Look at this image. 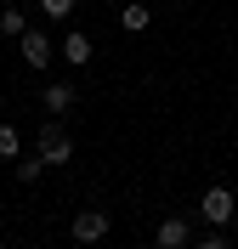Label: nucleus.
<instances>
[{"label":"nucleus","mask_w":238,"mask_h":249,"mask_svg":"<svg viewBox=\"0 0 238 249\" xmlns=\"http://www.w3.org/2000/svg\"><path fill=\"white\" fill-rule=\"evenodd\" d=\"M46 108H51V119H63V113L74 108V85H63V79L46 85Z\"/></svg>","instance_id":"obj_7"},{"label":"nucleus","mask_w":238,"mask_h":249,"mask_svg":"<svg viewBox=\"0 0 238 249\" xmlns=\"http://www.w3.org/2000/svg\"><path fill=\"white\" fill-rule=\"evenodd\" d=\"M12 164H17V181H40V176H46V159H40V153H29V159L17 153Z\"/></svg>","instance_id":"obj_8"},{"label":"nucleus","mask_w":238,"mask_h":249,"mask_svg":"<svg viewBox=\"0 0 238 249\" xmlns=\"http://www.w3.org/2000/svg\"><path fill=\"white\" fill-rule=\"evenodd\" d=\"M40 12L46 17H74V0H40Z\"/></svg>","instance_id":"obj_12"},{"label":"nucleus","mask_w":238,"mask_h":249,"mask_svg":"<svg viewBox=\"0 0 238 249\" xmlns=\"http://www.w3.org/2000/svg\"><path fill=\"white\" fill-rule=\"evenodd\" d=\"M102 238H108V215H102V210H79L74 215V244H102Z\"/></svg>","instance_id":"obj_3"},{"label":"nucleus","mask_w":238,"mask_h":249,"mask_svg":"<svg viewBox=\"0 0 238 249\" xmlns=\"http://www.w3.org/2000/svg\"><path fill=\"white\" fill-rule=\"evenodd\" d=\"M23 153V142H17V130L12 124H0V159H17Z\"/></svg>","instance_id":"obj_10"},{"label":"nucleus","mask_w":238,"mask_h":249,"mask_svg":"<svg viewBox=\"0 0 238 249\" xmlns=\"http://www.w3.org/2000/svg\"><path fill=\"white\" fill-rule=\"evenodd\" d=\"M23 62H29V68H46L51 62V40L40 29H23Z\"/></svg>","instance_id":"obj_4"},{"label":"nucleus","mask_w":238,"mask_h":249,"mask_svg":"<svg viewBox=\"0 0 238 249\" xmlns=\"http://www.w3.org/2000/svg\"><path fill=\"white\" fill-rule=\"evenodd\" d=\"M147 17H153V12H147L142 0H130L125 12H119V23H125V29H130V34H142V29H147Z\"/></svg>","instance_id":"obj_9"},{"label":"nucleus","mask_w":238,"mask_h":249,"mask_svg":"<svg viewBox=\"0 0 238 249\" xmlns=\"http://www.w3.org/2000/svg\"><path fill=\"white\" fill-rule=\"evenodd\" d=\"M40 159H46V164H68V159H74V136L63 130V119L40 124Z\"/></svg>","instance_id":"obj_1"},{"label":"nucleus","mask_w":238,"mask_h":249,"mask_svg":"<svg viewBox=\"0 0 238 249\" xmlns=\"http://www.w3.org/2000/svg\"><path fill=\"white\" fill-rule=\"evenodd\" d=\"M199 215H204L210 227H233V221H238V204H233L227 187H210L204 198H199Z\"/></svg>","instance_id":"obj_2"},{"label":"nucleus","mask_w":238,"mask_h":249,"mask_svg":"<svg viewBox=\"0 0 238 249\" xmlns=\"http://www.w3.org/2000/svg\"><path fill=\"white\" fill-rule=\"evenodd\" d=\"M187 244H193V232H187V221H182V215L159 221V249H187Z\"/></svg>","instance_id":"obj_5"},{"label":"nucleus","mask_w":238,"mask_h":249,"mask_svg":"<svg viewBox=\"0 0 238 249\" xmlns=\"http://www.w3.org/2000/svg\"><path fill=\"white\" fill-rule=\"evenodd\" d=\"M0 29H6V34H17V40H23V29H29V23H23V12H0Z\"/></svg>","instance_id":"obj_11"},{"label":"nucleus","mask_w":238,"mask_h":249,"mask_svg":"<svg viewBox=\"0 0 238 249\" xmlns=\"http://www.w3.org/2000/svg\"><path fill=\"white\" fill-rule=\"evenodd\" d=\"M91 249H96V244H91Z\"/></svg>","instance_id":"obj_14"},{"label":"nucleus","mask_w":238,"mask_h":249,"mask_svg":"<svg viewBox=\"0 0 238 249\" xmlns=\"http://www.w3.org/2000/svg\"><path fill=\"white\" fill-rule=\"evenodd\" d=\"M193 249H233L227 238H216V227H210V238H193Z\"/></svg>","instance_id":"obj_13"},{"label":"nucleus","mask_w":238,"mask_h":249,"mask_svg":"<svg viewBox=\"0 0 238 249\" xmlns=\"http://www.w3.org/2000/svg\"><path fill=\"white\" fill-rule=\"evenodd\" d=\"M63 57L74 62V68H85V62H91V34H79V29H68V40H63Z\"/></svg>","instance_id":"obj_6"}]
</instances>
